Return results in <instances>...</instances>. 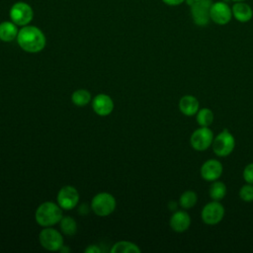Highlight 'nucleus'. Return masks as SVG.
<instances>
[{"mask_svg":"<svg viewBox=\"0 0 253 253\" xmlns=\"http://www.w3.org/2000/svg\"><path fill=\"white\" fill-rule=\"evenodd\" d=\"M16 40L19 46L30 53L42 51L46 43V39L42 31L40 28L31 25L22 27L19 30Z\"/></svg>","mask_w":253,"mask_h":253,"instance_id":"nucleus-1","label":"nucleus"},{"mask_svg":"<svg viewBox=\"0 0 253 253\" xmlns=\"http://www.w3.org/2000/svg\"><path fill=\"white\" fill-rule=\"evenodd\" d=\"M35 217L38 224L48 227L60 221L62 218V211L58 205L51 202H45L39 206Z\"/></svg>","mask_w":253,"mask_h":253,"instance_id":"nucleus-2","label":"nucleus"},{"mask_svg":"<svg viewBox=\"0 0 253 253\" xmlns=\"http://www.w3.org/2000/svg\"><path fill=\"white\" fill-rule=\"evenodd\" d=\"M211 148L217 157L230 155L235 148V138L233 134L227 128H224L213 137Z\"/></svg>","mask_w":253,"mask_h":253,"instance_id":"nucleus-3","label":"nucleus"},{"mask_svg":"<svg viewBox=\"0 0 253 253\" xmlns=\"http://www.w3.org/2000/svg\"><path fill=\"white\" fill-rule=\"evenodd\" d=\"M10 20L18 27L29 25L34 18V10L30 4L24 1L14 3L9 10Z\"/></svg>","mask_w":253,"mask_h":253,"instance_id":"nucleus-4","label":"nucleus"},{"mask_svg":"<svg viewBox=\"0 0 253 253\" xmlns=\"http://www.w3.org/2000/svg\"><path fill=\"white\" fill-rule=\"evenodd\" d=\"M225 210L220 202L212 201L206 204L201 211V218L205 224L216 225L224 217Z\"/></svg>","mask_w":253,"mask_h":253,"instance_id":"nucleus-5","label":"nucleus"},{"mask_svg":"<svg viewBox=\"0 0 253 253\" xmlns=\"http://www.w3.org/2000/svg\"><path fill=\"white\" fill-rule=\"evenodd\" d=\"M213 137V132L210 126H200L192 132L190 144L196 151H205L211 147Z\"/></svg>","mask_w":253,"mask_h":253,"instance_id":"nucleus-6","label":"nucleus"},{"mask_svg":"<svg viewBox=\"0 0 253 253\" xmlns=\"http://www.w3.org/2000/svg\"><path fill=\"white\" fill-rule=\"evenodd\" d=\"M91 209L99 216H107L116 209V200L109 193L97 194L91 202Z\"/></svg>","mask_w":253,"mask_h":253,"instance_id":"nucleus-7","label":"nucleus"},{"mask_svg":"<svg viewBox=\"0 0 253 253\" xmlns=\"http://www.w3.org/2000/svg\"><path fill=\"white\" fill-rule=\"evenodd\" d=\"M211 0H198L193 3L191 7V16L195 25L199 27L208 26L211 22Z\"/></svg>","mask_w":253,"mask_h":253,"instance_id":"nucleus-8","label":"nucleus"},{"mask_svg":"<svg viewBox=\"0 0 253 253\" xmlns=\"http://www.w3.org/2000/svg\"><path fill=\"white\" fill-rule=\"evenodd\" d=\"M211 21L218 26L227 25L232 19V10L231 7L223 1L212 2L211 11Z\"/></svg>","mask_w":253,"mask_h":253,"instance_id":"nucleus-9","label":"nucleus"},{"mask_svg":"<svg viewBox=\"0 0 253 253\" xmlns=\"http://www.w3.org/2000/svg\"><path fill=\"white\" fill-rule=\"evenodd\" d=\"M39 240L41 245L48 251H57L63 246V238L61 234L49 226L40 232Z\"/></svg>","mask_w":253,"mask_h":253,"instance_id":"nucleus-10","label":"nucleus"},{"mask_svg":"<svg viewBox=\"0 0 253 253\" xmlns=\"http://www.w3.org/2000/svg\"><path fill=\"white\" fill-rule=\"evenodd\" d=\"M223 172L222 163L217 159H208L206 160L200 169L201 177L208 182H212L218 180Z\"/></svg>","mask_w":253,"mask_h":253,"instance_id":"nucleus-11","label":"nucleus"},{"mask_svg":"<svg viewBox=\"0 0 253 253\" xmlns=\"http://www.w3.org/2000/svg\"><path fill=\"white\" fill-rule=\"evenodd\" d=\"M57 204L63 210L74 209L79 201V194L72 186H65L61 188L57 194Z\"/></svg>","mask_w":253,"mask_h":253,"instance_id":"nucleus-12","label":"nucleus"},{"mask_svg":"<svg viewBox=\"0 0 253 253\" xmlns=\"http://www.w3.org/2000/svg\"><path fill=\"white\" fill-rule=\"evenodd\" d=\"M192 219L186 211H176L170 217L169 225L175 232L182 233L189 229Z\"/></svg>","mask_w":253,"mask_h":253,"instance_id":"nucleus-13","label":"nucleus"},{"mask_svg":"<svg viewBox=\"0 0 253 253\" xmlns=\"http://www.w3.org/2000/svg\"><path fill=\"white\" fill-rule=\"evenodd\" d=\"M94 112L99 116H108L114 109V102L112 98L106 94L97 95L92 101Z\"/></svg>","mask_w":253,"mask_h":253,"instance_id":"nucleus-14","label":"nucleus"},{"mask_svg":"<svg viewBox=\"0 0 253 253\" xmlns=\"http://www.w3.org/2000/svg\"><path fill=\"white\" fill-rule=\"evenodd\" d=\"M232 17L240 23H248L253 18V10L245 1L234 2L231 6Z\"/></svg>","mask_w":253,"mask_h":253,"instance_id":"nucleus-15","label":"nucleus"},{"mask_svg":"<svg viewBox=\"0 0 253 253\" xmlns=\"http://www.w3.org/2000/svg\"><path fill=\"white\" fill-rule=\"evenodd\" d=\"M179 111L187 117L196 116L200 109L199 100L193 95H184L178 103Z\"/></svg>","mask_w":253,"mask_h":253,"instance_id":"nucleus-16","label":"nucleus"},{"mask_svg":"<svg viewBox=\"0 0 253 253\" xmlns=\"http://www.w3.org/2000/svg\"><path fill=\"white\" fill-rule=\"evenodd\" d=\"M18 33V26L12 21H4L0 23V41L10 42L17 39Z\"/></svg>","mask_w":253,"mask_h":253,"instance_id":"nucleus-17","label":"nucleus"},{"mask_svg":"<svg viewBox=\"0 0 253 253\" xmlns=\"http://www.w3.org/2000/svg\"><path fill=\"white\" fill-rule=\"evenodd\" d=\"M226 193H227L226 185L219 180L212 181L209 188V195L212 201H217V202L222 201L225 198Z\"/></svg>","mask_w":253,"mask_h":253,"instance_id":"nucleus-18","label":"nucleus"},{"mask_svg":"<svg viewBox=\"0 0 253 253\" xmlns=\"http://www.w3.org/2000/svg\"><path fill=\"white\" fill-rule=\"evenodd\" d=\"M198 203V195L193 190L183 192L179 198V206L184 210L193 209Z\"/></svg>","mask_w":253,"mask_h":253,"instance_id":"nucleus-19","label":"nucleus"},{"mask_svg":"<svg viewBox=\"0 0 253 253\" xmlns=\"http://www.w3.org/2000/svg\"><path fill=\"white\" fill-rule=\"evenodd\" d=\"M213 120L214 115L210 108H201L196 114V122L200 126H210Z\"/></svg>","mask_w":253,"mask_h":253,"instance_id":"nucleus-20","label":"nucleus"},{"mask_svg":"<svg viewBox=\"0 0 253 253\" xmlns=\"http://www.w3.org/2000/svg\"><path fill=\"white\" fill-rule=\"evenodd\" d=\"M140 248L129 241H119L111 248V253H139Z\"/></svg>","mask_w":253,"mask_h":253,"instance_id":"nucleus-21","label":"nucleus"},{"mask_svg":"<svg viewBox=\"0 0 253 253\" xmlns=\"http://www.w3.org/2000/svg\"><path fill=\"white\" fill-rule=\"evenodd\" d=\"M72 103L78 107H83L89 104L91 101V94L85 89H79L72 93L71 96Z\"/></svg>","mask_w":253,"mask_h":253,"instance_id":"nucleus-22","label":"nucleus"},{"mask_svg":"<svg viewBox=\"0 0 253 253\" xmlns=\"http://www.w3.org/2000/svg\"><path fill=\"white\" fill-rule=\"evenodd\" d=\"M60 228L64 234L71 236L75 234L77 230V224L74 218H72L71 216H65L60 219Z\"/></svg>","mask_w":253,"mask_h":253,"instance_id":"nucleus-23","label":"nucleus"},{"mask_svg":"<svg viewBox=\"0 0 253 253\" xmlns=\"http://www.w3.org/2000/svg\"><path fill=\"white\" fill-rule=\"evenodd\" d=\"M239 198L245 203L253 202V184L246 183L239 189Z\"/></svg>","mask_w":253,"mask_h":253,"instance_id":"nucleus-24","label":"nucleus"},{"mask_svg":"<svg viewBox=\"0 0 253 253\" xmlns=\"http://www.w3.org/2000/svg\"><path fill=\"white\" fill-rule=\"evenodd\" d=\"M242 177L246 183L253 184V162L247 164L242 172Z\"/></svg>","mask_w":253,"mask_h":253,"instance_id":"nucleus-25","label":"nucleus"},{"mask_svg":"<svg viewBox=\"0 0 253 253\" xmlns=\"http://www.w3.org/2000/svg\"><path fill=\"white\" fill-rule=\"evenodd\" d=\"M185 1L186 0H162V2L168 6H179Z\"/></svg>","mask_w":253,"mask_h":253,"instance_id":"nucleus-26","label":"nucleus"},{"mask_svg":"<svg viewBox=\"0 0 253 253\" xmlns=\"http://www.w3.org/2000/svg\"><path fill=\"white\" fill-rule=\"evenodd\" d=\"M100 251H101V249L97 245H89L85 249L86 253H100Z\"/></svg>","mask_w":253,"mask_h":253,"instance_id":"nucleus-27","label":"nucleus"},{"mask_svg":"<svg viewBox=\"0 0 253 253\" xmlns=\"http://www.w3.org/2000/svg\"><path fill=\"white\" fill-rule=\"evenodd\" d=\"M233 2H239V1H246V0H231Z\"/></svg>","mask_w":253,"mask_h":253,"instance_id":"nucleus-28","label":"nucleus"},{"mask_svg":"<svg viewBox=\"0 0 253 253\" xmlns=\"http://www.w3.org/2000/svg\"><path fill=\"white\" fill-rule=\"evenodd\" d=\"M195 1H198V0H195Z\"/></svg>","mask_w":253,"mask_h":253,"instance_id":"nucleus-29","label":"nucleus"}]
</instances>
